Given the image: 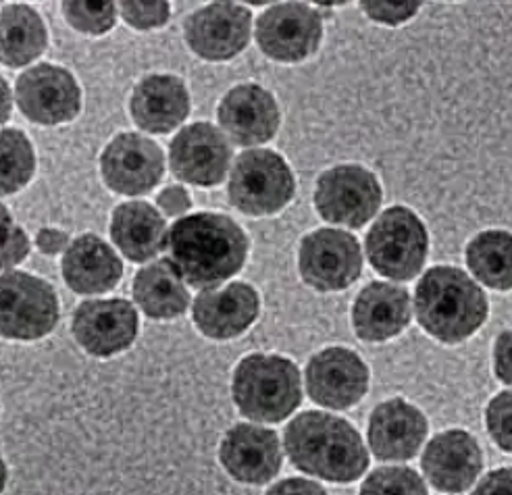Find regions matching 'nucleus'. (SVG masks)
<instances>
[{"label":"nucleus","instance_id":"27","mask_svg":"<svg viewBox=\"0 0 512 495\" xmlns=\"http://www.w3.org/2000/svg\"><path fill=\"white\" fill-rule=\"evenodd\" d=\"M48 34L42 17L28 5H3V63L23 67L46 50Z\"/></svg>","mask_w":512,"mask_h":495},{"label":"nucleus","instance_id":"36","mask_svg":"<svg viewBox=\"0 0 512 495\" xmlns=\"http://www.w3.org/2000/svg\"><path fill=\"white\" fill-rule=\"evenodd\" d=\"M494 371L502 383L512 385V331L498 335L494 346Z\"/></svg>","mask_w":512,"mask_h":495},{"label":"nucleus","instance_id":"34","mask_svg":"<svg viewBox=\"0 0 512 495\" xmlns=\"http://www.w3.org/2000/svg\"><path fill=\"white\" fill-rule=\"evenodd\" d=\"M3 229H5V242H3V269L9 271L11 267L19 265L21 260L30 252V240L25 236L21 227L11 225V217L7 206H3Z\"/></svg>","mask_w":512,"mask_h":495},{"label":"nucleus","instance_id":"29","mask_svg":"<svg viewBox=\"0 0 512 495\" xmlns=\"http://www.w3.org/2000/svg\"><path fill=\"white\" fill-rule=\"evenodd\" d=\"M36 171L32 142L19 129H3V194H15L30 184Z\"/></svg>","mask_w":512,"mask_h":495},{"label":"nucleus","instance_id":"20","mask_svg":"<svg viewBox=\"0 0 512 495\" xmlns=\"http://www.w3.org/2000/svg\"><path fill=\"white\" fill-rule=\"evenodd\" d=\"M261 300L248 283L236 281L221 290H204L192 310L194 325L211 340H234L259 317Z\"/></svg>","mask_w":512,"mask_h":495},{"label":"nucleus","instance_id":"3","mask_svg":"<svg viewBox=\"0 0 512 495\" xmlns=\"http://www.w3.org/2000/svg\"><path fill=\"white\" fill-rule=\"evenodd\" d=\"M419 325L442 344H460L488 319V298L456 267H433L417 283Z\"/></svg>","mask_w":512,"mask_h":495},{"label":"nucleus","instance_id":"22","mask_svg":"<svg viewBox=\"0 0 512 495\" xmlns=\"http://www.w3.org/2000/svg\"><path fill=\"white\" fill-rule=\"evenodd\" d=\"M134 123L148 134H169L190 115V94L175 75H146L130 100Z\"/></svg>","mask_w":512,"mask_h":495},{"label":"nucleus","instance_id":"10","mask_svg":"<svg viewBox=\"0 0 512 495\" xmlns=\"http://www.w3.org/2000/svg\"><path fill=\"white\" fill-rule=\"evenodd\" d=\"M323 38V19L306 3H279L256 21V44L279 63H300L315 55Z\"/></svg>","mask_w":512,"mask_h":495},{"label":"nucleus","instance_id":"21","mask_svg":"<svg viewBox=\"0 0 512 495\" xmlns=\"http://www.w3.org/2000/svg\"><path fill=\"white\" fill-rule=\"evenodd\" d=\"M411 296L388 281H373L358 294L352 306V325L365 342H386L400 335L411 323Z\"/></svg>","mask_w":512,"mask_h":495},{"label":"nucleus","instance_id":"16","mask_svg":"<svg viewBox=\"0 0 512 495\" xmlns=\"http://www.w3.org/2000/svg\"><path fill=\"white\" fill-rule=\"evenodd\" d=\"M306 389L319 406L344 410L369 392V369L356 352L327 348L315 354L306 367Z\"/></svg>","mask_w":512,"mask_h":495},{"label":"nucleus","instance_id":"9","mask_svg":"<svg viewBox=\"0 0 512 495\" xmlns=\"http://www.w3.org/2000/svg\"><path fill=\"white\" fill-rule=\"evenodd\" d=\"M379 204V179L361 165H338L317 179L315 208L329 223L363 227L375 217Z\"/></svg>","mask_w":512,"mask_h":495},{"label":"nucleus","instance_id":"35","mask_svg":"<svg viewBox=\"0 0 512 495\" xmlns=\"http://www.w3.org/2000/svg\"><path fill=\"white\" fill-rule=\"evenodd\" d=\"M421 3H361V11L377 23L400 25L417 15Z\"/></svg>","mask_w":512,"mask_h":495},{"label":"nucleus","instance_id":"12","mask_svg":"<svg viewBox=\"0 0 512 495\" xmlns=\"http://www.w3.org/2000/svg\"><path fill=\"white\" fill-rule=\"evenodd\" d=\"M100 171L113 192L140 196L159 186L165 173V154L155 140L142 134H119L102 150Z\"/></svg>","mask_w":512,"mask_h":495},{"label":"nucleus","instance_id":"14","mask_svg":"<svg viewBox=\"0 0 512 495\" xmlns=\"http://www.w3.org/2000/svg\"><path fill=\"white\" fill-rule=\"evenodd\" d=\"M229 161H232V146L217 127L204 121L179 129L169 146L173 175L192 186H219L227 175Z\"/></svg>","mask_w":512,"mask_h":495},{"label":"nucleus","instance_id":"26","mask_svg":"<svg viewBox=\"0 0 512 495\" xmlns=\"http://www.w3.org/2000/svg\"><path fill=\"white\" fill-rule=\"evenodd\" d=\"M134 300L146 312V317L169 321L184 315L190 294L171 260H157L136 273Z\"/></svg>","mask_w":512,"mask_h":495},{"label":"nucleus","instance_id":"40","mask_svg":"<svg viewBox=\"0 0 512 495\" xmlns=\"http://www.w3.org/2000/svg\"><path fill=\"white\" fill-rule=\"evenodd\" d=\"M36 246L42 254H59V252L67 250L71 244H69V236L65 231H59L55 227H44L38 231Z\"/></svg>","mask_w":512,"mask_h":495},{"label":"nucleus","instance_id":"18","mask_svg":"<svg viewBox=\"0 0 512 495\" xmlns=\"http://www.w3.org/2000/svg\"><path fill=\"white\" fill-rule=\"evenodd\" d=\"M421 466L429 483L438 491L463 493L479 477L483 454L471 433L452 429L429 441Z\"/></svg>","mask_w":512,"mask_h":495},{"label":"nucleus","instance_id":"28","mask_svg":"<svg viewBox=\"0 0 512 495\" xmlns=\"http://www.w3.org/2000/svg\"><path fill=\"white\" fill-rule=\"evenodd\" d=\"M467 265L492 290H512V233L490 229L467 246Z\"/></svg>","mask_w":512,"mask_h":495},{"label":"nucleus","instance_id":"19","mask_svg":"<svg viewBox=\"0 0 512 495\" xmlns=\"http://www.w3.org/2000/svg\"><path fill=\"white\" fill-rule=\"evenodd\" d=\"M225 134L240 146L269 142L279 127L275 96L256 84H242L229 90L217 109Z\"/></svg>","mask_w":512,"mask_h":495},{"label":"nucleus","instance_id":"30","mask_svg":"<svg viewBox=\"0 0 512 495\" xmlns=\"http://www.w3.org/2000/svg\"><path fill=\"white\" fill-rule=\"evenodd\" d=\"M361 495H427V487L413 468L381 466L365 479Z\"/></svg>","mask_w":512,"mask_h":495},{"label":"nucleus","instance_id":"15","mask_svg":"<svg viewBox=\"0 0 512 495\" xmlns=\"http://www.w3.org/2000/svg\"><path fill=\"white\" fill-rule=\"evenodd\" d=\"M252 13L238 3H211L184 25L186 42L204 61H229L248 46Z\"/></svg>","mask_w":512,"mask_h":495},{"label":"nucleus","instance_id":"39","mask_svg":"<svg viewBox=\"0 0 512 495\" xmlns=\"http://www.w3.org/2000/svg\"><path fill=\"white\" fill-rule=\"evenodd\" d=\"M265 495H327L325 489L309 479H286V481H279L275 483Z\"/></svg>","mask_w":512,"mask_h":495},{"label":"nucleus","instance_id":"38","mask_svg":"<svg viewBox=\"0 0 512 495\" xmlns=\"http://www.w3.org/2000/svg\"><path fill=\"white\" fill-rule=\"evenodd\" d=\"M471 495H512V468H498L488 473Z\"/></svg>","mask_w":512,"mask_h":495},{"label":"nucleus","instance_id":"24","mask_svg":"<svg viewBox=\"0 0 512 495\" xmlns=\"http://www.w3.org/2000/svg\"><path fill=\"white\" fill-rule=\"evenodd\" d=\"M61 273L75 294H105L117 288L123 263L105 240L88 233L65 250Z\"/></svg>","mask_w":512,"mask_h":495},{"label":"nucleus","instance_id":"32","mask_svg":"<svg viewBox=\"0 0 512 495\" xmlns=\"http://www.w3.org/2000/svg\"><path fill=\"white\" fill-rule=\"evenodd\" d=\"M485 425L496 446L512 454V392H502L488 404Z\"/></svg>","mask_w":512,"mask_h":495},{"label":"nucleus","instance_id":"31","mask_svg":"<svg viewBox=\"0 0 512 495\" xmlns=\"http://www.w3.org/2000/svg\"><path fill=\"white\" fill-rule=\"evenodd\" d=\"M61 11L75 30L90 34V36L107 34L117 19L115 3H90V0H75V3H63Z\"/></svg>","mask_w":512,"mask_h":495},{"label":"nucleus","instance_id":"2","mask_svg":"<svg viewBox=\"0 0 512 495\" xmlns=\"http://www.w3.org/2000/svg\"><path fill=\"white\" fill-rule=\"evenodd\" d=\"M286 454L302 473L331 481L352 483L369 468L363 437L340 416L302 412L286 427Z\"/></svg>","mask_w":512,"mask_h":495},{"label":"nucleus","instance_id":"23","mask_svg":"<svg viewBox=\"0 0 512 495\" xmlns=\"http://www.w3.org/2000/svg\"><path fill=\"white\" fill-rule=\"evenodd\" d=\"M425 435V414L402 398L379 404L369 419V446L379 460L413 458Z\"/></svg>","mask_w":512,"mask_h":495},{"label":"nucleus","instance_id":"11","mask_svg":"<svg viewBox=\"0 0 512 495\" xmlns=\"http://www.w3.org/2000/svg\"><path fill=\"white\" fill-rule=\"evenodd\" d=\"M19 111L38 125L69 123L82 111V90L75 77L57 65H36L15 84Z\"/></svg>","mask_w":512,"mask_h":495},{"label":"nucleus","instance_id":"8","mask_svg":"<svg viewBox=\"0 0 512 495\" xmlns=\"http://www.w3.org/2000/svg\"><path fill=\"white\" fill-rule=\"evenodd\" d=\"M298 269L306 285L319 292H342L361 277L363 250L352 233L317 229L298 250Z\"/></svg>","mask_w":512,"mask_h":495},{"label":"nucleus","instance_id":"41","mask_svg":"<svg viewBox=\"0 0 512 495\" xmlns=\"http://www.w3.org/2000/svg\"><path fill=\"white\" fill-rule=\"evenodd\" d=\"M11 113V92H9V84L3 80V121L9 119Z\"/></svg>","mask_w":512,"mask_h":495},{"label":"nucleus","instance_id":"33","mask_svg":"<svg viewBox=\"0 0 512 495\" xmlns=\"http://www.w3.org/2000/svg\"><path fill=\"white\" fill-rule=\"evenodd\" d=\"M117 9L121 11L125 23H130L132 28L140 32L161 28L171 17V7L163 0H159V3H127V0H123Z\"/></svg>","mask_w":512,"mask_h":495},{"label":"nucleus","instance_id":"37","mask_svg":"<svg viewBox=\"0 0 512 495\" xmlns=\"http://www.w3.org/2000/svg\"><path fill=\"white\" fill-rule=\"evenodd\" d=\"M157 204L167 217H179V215H184V213L190 211L192 200H190V194H188L186 188L169 186L159 194Z\"/></svg>","mask_w":512,"mask_h":495},{"label":"nucleus","instance_id":"7","mask_svg":"<svg viewBox=\"0 0 512 495\" xmlns=\"http://www.w3.org/2000/svg\"><path fill=\"white\" fill-rule=\"evenodd\" d=\"M0 312L7 340L32 342L48 335L59 323V300L53 285L44 279L5 271L0 279Z\"/></svg>","mask_w":512,"mask_h":495},{"label":"nucleus","instance_id":"6","mask_svg":"<svg viewBox=\"0 0 512 495\" xmlns=\"http://www.w3.org/2000/svg\"><path fill=\"white\" fill-rule=\"evenodd\" d=\"M429 238L423 221L406 206L383 211L367 233L365 250L371 267L396 281H408L423 269Z\"/></svg>","mask_w":512,"mask_h":495},{"label":"nucleus","instance_id":"5","mask_svg":"<svg viewBox=\"0 0 512 495\" xmlns=\"http://www.w3.org/2000/svg\"><path fill=\"white\" fill-rule=\"evenodd\" d=\"M294 192L290 165L284 156L267 148L242 152L229 173V202L250 217L279 213L290 204Z\"/></svg>","mask_w":512,"mask_h":495},{"label":"nucleus","instance_id":"1","mask_svg":"<svg viewBox=\"0 0 512 495\" xmlns=\"http://www.w3.org/2000/svg\"><path fill=\"white\" fill-rule=\"evenodd\" d=\"M169 260L192 288L215 290L240 273L248 256L242 227L219 213H196L179 219L167 236Z\"/></svg>","mask_w":512,"mask_h":495},{"label":"nucleus","instance_id":"4","mask_svg":"<svg viewBox=\"0 0 512 495\" xmlns=\"http://www.w3.org/2000/svg\"><path fill=\"white\" fill-rule=\"evenodd\" d=\"M232 394L246 419L279 423L302 402L300 371L284 356L250 354L234 371Z\"/></svg>","mask_w":512,"mask_h":495},{"label":"nucleus","instance_id":"25","mask_svg":"<svg viewBox=\"0 0 512 495\" xmlns=\"http://www.w3.org/2000/svg\"><path fill=\"white\" fill-rule=\"evenodd\" d=\"M163 215L148 202H123L111 219V238L132 263H146L167 248Z\"/></svg>","mask_w":512,"mask_h":495},{"label":"nucleus","instance_id":"17","mask_svg":"<svg viewBox=\"0 0 512 495\" xmlns=\"http://www.w3.org/2000/svg\"><path fill=\"white\" fill-rule=\"evenodd\" d=\"M219 460L225 473L238 483L263 485L281 471L284 456L275 431L240 423L225 433Z\"/></svg>","mask_w":512,"mask_h":495},{"label":"nucleus","instance_id":"13","mask_svg":"<svg viewBox=\"0 0 512 495\" xmlns=\"http://www.w3.org/2000/svg\"><path fill=\"white\" fill-rule=\"evenodd\" d=\"M73 337L88 354L109 358L125 352L138 337V312L121 298L86 300L73 312Z\"/></svg>","mask_w":512,"mask_h":495}]
</instances>
